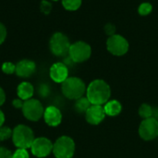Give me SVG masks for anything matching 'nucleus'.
<instances>
[{
  "instance_id": "0eeeda50",
  "label": "nucleus",
  "mask_w": 158,
  "mask_h": 158,
  "mask_svg": "<svg viewBox=\"0 0 158 158\" xmlns=\"http://www.w3.org/2000/svg\"><path fill=\"white\" fill-rule=\"evenodd\" d=\"M21 110L23 115L28 120L32 122L39 121L44 116V109L41 102L39 100L32 99V98L24 102Z\"/></svg>"
},
{
  "instance_id": "39448f33",
  "label": "nucleus",
  "mask_w": 158,
  "mask_h": 158,
  "mask_svg": "<svg viewBox=\"0 0 158 158\" xmlns=\"http://www.w3.org/2000/svg\"><path fill=\"white\" fill-rule=\"evenodd\" d=\"M71 44L66 34L60 32L55 33L50 38L49 47L51 52L57 57H66L69 55Z\"/></svg>"
},
{
  "instance_id": "423d86ee",
  "label": "nucleus",
  "mask_w": 158,
  "mask_h": 158,
  "mask_svg": "<svg viewBox=\"0 0 158 158\" xmlns=\"http://www.w3.org/2000/svg\"><path fill=\"white\" fill-rule=\"evenodd\" d=\"M92 55L91 46L84 41H77L71 44L69 51V57L74 63H81L87 61Z\"/></svg>"
},
{
  "instance_id": "6e6552de",
  "label": "nucleus",
  "mask_w": 158,
  "mask_h": 158,
  "mask_svg": "<svg viewBox=\"0 0 158 158\" xmlns=\"http://www.w3.org/2000/svg\"><path fill=\"white\" fill-rule=\"evenodd\" d=\"M106 48L114 56H123L129 51L130 44L124 36L116 34L107 38Z\"/></svg>"
},
{
  "instance_id": "c85d7f7f",
  "label": "nucleus",
  "mask_w": 158,
  "mask_h": 158,
  "mask_svg": "<svg viewBox=\"0 0 158 158\" xmlns=\"http://www.w3.org/2000/svg\"><path fill=\"white\" fill-rule=\"evenodd\" d=\"M23 103H24V102H23L22 100H20L19 98L15 99V100L12 101V105H13L15 108H17V109H22Z\"/></svg>"
},
{
  "instance_id": "f8f14e48",
  "label": "nucleus",
  "mask_w": 158,
  "mask_h": 158,
  "mask_svg": "<svg viewBox=\"0 0 158 158\" xmlns=\"http://www.w3.org/2000/svg\"><path fill=\"white\" fill-rule=\"evenodd\" d=\"M106 117V113L104 110V106L102 105H91L90 108L85 113L86 121L94 126L99 125L103 122Z\"/></svg>"
},
{
  "instance_id": "dca6fc26",
  "label": "nucleus",
  "mask_w": 158,
  "mask_h": 158,
  "mask_svg": "<svg viewBox=\"0 0 158 158\" xmlns=\"http://www.w3.org/2000/svg\"><path fill=\"white\" fill-rule=\"evenodd\" d=\"M104 110L106 113V115L108 116H117L122 111V105L121 103L117 100H111L108 101L104 105Z\"/></svg>"
},
{
  "instance_id": "b1692460",
  "label": "nucleus",
  "mask_w": 158,
  "mask_h": 158,
  "mask_svg": "<svg viewBox=\"0 0 158 158\" xmlns=\"http://www.w3.org/2000/svg\"><path fill=\"white\" fill-rule=\"evenodd\" d=\"M12 158H30L29 152L27 149H19L18 148L12 155Z\"/></svg>"
},
{
  "instance_id": "a211bd4d",
  "label": "nucleus",
  "mask_w": 158,
  "mask_h": 158,
  "mask_svg": "<svg viewBox=\"0 0 158 158\" xmlns=\"http://www.w3.org/2000/svg\"><path fill=\"white\" fill-rule=\"evenodd\" d=\"M91 102H89V100L87 99V97H81L80 99H78L75 102L74 105V109L77 113L79 114H85L87 112V110L90 108L91 106Z\"/></svg>"
},
{
  "instance_id": "6ab92c4d",
  "label": "nucleus",
  "mask_w": 158,
  "mask_h": 158,
  "mask_svg": "<svg viewBox=\"0 0 158 158\" xmlns=\"http://www.w3.org/2000/svg\"><path fill=\"white\" fill-rule=\"evenodd\" d=\"M63 7L69 11H75L80 8L82 4V0H61Z\"/></svg>"
},
{
  "instance_id": "4468645a",
  "label": "nucleus",
  "mask_w": 158,
  "mask_h": 158,
  "mask_svg": "<svg viewBox=\"0 0 158 158\" xmlns=\"http://www.w3.org/2000/svg\"><path fill=\"white\" fill-rule=\"evenodd\" d=\"M44 120L50 127H57L62 121V114L56 106H48L44 109Z\"/></svg>"
},
{
  "instance_id": "412c9836",
  "label": "nucleus",
  "mask_w": 158,
  "mask_h": 158,
  "mask_svg": "<svg viewBox=\"0 0 158 158\" xmlns=\"http://www.w3.org/2000/svg\"><path fill=\"white\" fill-rule=\"evenodd\" d=\"M2 71L6 74H12L16 72V64L10 61H6L2 64Z\"/></svg>"
},
{
  "instance_id": "cd10ccee",
  "label": "nucleus",
  "mask_w": 158,
  "mask_h": 158,
  "mask_svg": "<svg viewBox=\"0 0 158 158\" xmlns=\"http://www.w3.org/2000/svg\"><path fill=\"white\" fill-rule=\"evenodd\" d=\"M6 37V28L3 23L0 22V45L5 41Z\"/></svg>"
},
{
  "instance_id": "7ed1b4c3",
  "label": "nucleus",
  "mask_w": 158,
  "mask_h": 158,
  "mask_svg": "<svg viewBox=\"0 0 158 158\" xmlns=\"http://www.w3.org/2000/svg\"><path fill=\"white\" fill-rule=\"evenodd\" d=\"M12 141L14 145L19 149L31 148L35 140L33 131L26 125H18L12 130Z\"/></svg>"
},
{
  "instance_id": "aec40b11",
  "label": "nucleus",
  "mask_w": 158,
  "mask_h": 158,
  "mask_svg": "<svg viewBox=\"0 0 158 158\" xmlns=\"http://www.w3.org/2000/svg\"><path fill=\"white\" fill-rule=\"evenodd\" d=\"M153 11V5L149 2H143L138 7V12L142 16H147Z\"/></svg>"
},
{
  "instance_id": "f03ea898",
  "label": "nucleus",
  "mask_w": 158,
  "mask_h": 158,
  "mask_svg": "<svg viewBox=\"0 0 158 158\" xmlns=\"http://www.w3.org/2000/svg\"><path fill=\"white\" fill-rule=\"evenodd\" d=\"M61 90L66 98L77 101L86 93V86L81 78L71 76L61 84Z\"/></svg>"
},
{
  "instance_id": "ddd939ff",
  "label": "nucleus",
  "mask_w": 158,
  "mask_h": 158,
  "mask_svg": "<svg viewBox=\"0 0 158 158\" xmlns=\"http://www.w3.org/2000/svg\"><path fill=\"white\" fill-rule=\"evenodd\" d=\"M36 72V64L31 60H22L16 64V74L21 78H28Z\"/></svg>"
},
{
  "instance_id": "a878e982",
  "label": "nucleus",
  "mask_w": 158,
  "mask_h": 158,
  "mask_svg": "<svg viewBox=\"0 0 158 158\" xmlns=\"http://www.w3.org/2000/svg\"><path fill=\"white\" fill-rule=\"evenodd\" d=\"M104 30H105V33L108 35V36H111V35H114L116 34V26L113 24V23H106L104 27Z\"/></svg>"
},
{
  "instance_id": "2f4dec72",
  "label": "nucleus",
  "mask_w": 158,
  "mask_h": 158,
  "mask_svg": "<svg viewBox=\"0 0 158 158\" xmlns=\"http://www.w3.org/2000/svg\"><path fill=\"white\" fill-rule=\"evenodd\" d=\"M54 1H57V0H54Z\"/></svg>"
},
{
  "instance_id": "5701e85b",
  "label": "nucleus",
  "mask_w": 158,
  "mask_h": 158,
  "mask_svg": "<svg viewBox=\"0 0 158 158\" xmlns=\"http://www.w3.org/2000/svg\"><path fill=\"white\" fill-rule=\"evenodd\" d=\"M50 92H51V89L49 88V86L47 84H41L39 87H38V94L42 97V98H46L50 95Z\"/></svg>"
},
{
  "instance_id": "393cba45",
  "label": "nucleus",
  "mask_w": 158,
  "mask_h": 158,
  "mask_svg": "<svg viewBox=\"0 0 158 158\" xmlns=\"http://www.w3.org/2000/svg\"><path fill=\"white\" fill-rule=\"evenodd\" d=\"M41 11L44 14H49L51 9H52V4L46 0H42L41 1Z\"/></svg>"
},
{
  "instance_id": "1a4fd4ad",
  "label": "nucleus",
  "mask_w": 158,
  "mask_h": 158,
  "mask_svg": "<svg viewBox=\"0 0 158 158\" xmlns=\"http://www.w3.org/2000/svg\"><path fill=\"white\" fill-rule=\"evenodd\" d=\"M139 135L144 141H153L158 137L157 119H143L139 127Z\"/></svg>"
},
{
  "instance_id": "20e7f679",
  "label": "nucleus",
  "mask_w": 158,
  "mask_h": 158,
  "mask_svg": "<svg viewBox=\"0 0 158 158\" xmlns=\"http://www.w3.org/2000/svg\"><path fill=\"white\" fill-rule=\"evenodd\" d=\"M75 153V142L69 136L59 137L53 144V154L56 158H72Z\"/></svg>"
},
{
  "instance_id": "bb28decb",
  "label": "nucleus",
  "mask_w": 158,
  "mask_h": 158,
  "mask_svg": "<svg viewBox=\"0 0 158 158\" xmlns=\"http://www.w3.org/2000/svg\"><path fill=\"white\" fill-rule=\"evenodd\" d=\"M13 153H11L8 149L0 146V158H12Z\"/></svg>"
},
{
  "instance_id": "c756f323",
  "label": "nucleus",
  "mask_w": 158,
  "mask_h": 158,
  "mask_svg": "<svg viewBox=\"0 0 158 158\" xmlns=\"http://www.w3.org/2000/svg\"><path fill=\"white\" fill-rule=\"evenodd\" d=\"M6 101V93L4 91V89L0 87V106H2L4 104Z\"/></svg>"
},
{
  "instance_id": "7c9ffc66",
  "label": "nucleus",
  "mask_w": 158,
  "mask_h": 158,
  "mask_svg": "<svg viewBox=\"0 0 158 158\" xmlns=\"http://www.w3.org/2000/svg\"><path fill=\"white\" fill-rule=\"evenodd\" d=\"M4 123H5V115H4V113L0 110V128L3 127Z\"/></svg>"
},
{
  "instance_id": "9b49d317",
  "label": "nucleus",
  "mask_w": 158,
  "mask_h": 158,
  "mask_svg": "<svg viewBox=\"0 0 158 158\" xmlns=\"http://www.w3.org/2000/svg\"><path fill=\"white\" fill-rule=\"evenodd\" d=\"M49 75L54 82L62 84L69 78V68L64 62H56L50 67Z\"/></svg>"
},
{
  "instance_id": "f257e3e1",
  "label": "nucleus",
  "mask_w": 158,
  "mask_h": 158,
  "mask_svg": "<svg viewBox=\"0 0 158 158\" xmlns=\"http://www.w3.org/2000/svg\"><path fill=\"white\" fill-rule=\"evenodd\" d=\"M111 96V88L109 85L102 80L96 79L92 81L86 88V97L93 105L106 104Z\"/></svg>"
},
{
  "instance_id": "2eb2a0df",
  "label": "nucleus",
  "mask_w": 158,
  "mask_h": 158,
  "mask_svg": "<svg viewBox=\"0 0 158 158\" xmlns=\"http://www.w3.org/2000/svg\"><path fill=\"white\" fill-rule=\"evenodd\" d=\"M17 94L18 97L23 102L28 101L32 98L34 94V88L29 82H22L17 88Z\"/></svg>"
},
{
  "instance_id": "f3484780",
  "label": "nucleus",
  "mask_w": 158,
  "mask_h": 158,
  "mask_svg": "<svg viewBox=\"0 0 158 158\" xmlns=\"http://www.w3.org/2000/svg\"><path fill=\"white\" fill-rule=\"evenodd\" d=\"M157 111V108H154L147 103H143L139 108V115L143 119L156 118L158 120V114H156Z\"/></svg>"
},
{
  "instance_id": "4be33fe9",
  "label": "nucleus",
  "mask_w": 158,
  "mask_h": 158,
  "mask_svg": "<svg viewBox=\"0 0 158 158\" xmlns=\"http://www.w3.org/2000/svg\"><path fill=\"white\" fill-rule=\"evenodd\" d=\"M12 137V129H9L8 127H1L0 128V142L6 141Z\"/></svg>"
},
{
  "instance_id": "9d476101",
  "label": "nucleus",
  "mask_w": 158,
  "mask_h": 158,
  "mask_svg": "<svg viewBox=\"0 0 158 158\" xmlns=\"http://www.w3.org/2000/svg\"><path fill=\"white\" fill-rule=\"evenodd\" d=\"M53 144L54 143H52L49 139L44 137H39L35 138L30 149L32 155L36 157L44 158L53 152Z\"/></svg>"
}]
</instances>
